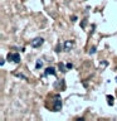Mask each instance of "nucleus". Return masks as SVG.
Returning a JSON list of instances; mask_svg holds the SVG:
<instances>
[{
	"label": "nucleus",
	"mask_w": 117,
	"mask_h": 121,
	"mask_svg": "<svg viewBox=\"0 0 117 121\" xmlns=\"http://www.w3.org/2000/svg\"><path fill=\"white\" fill-rule=\"evenodd\" d=\"M107 98H108V104L112 105V104H113V97H109V96H108Z\"/></svg>",
	"instance_id": "nucleus-7"
},
{
	"label": "nucleus",
	"mask_w": 117,
	"mask_h": 121,
	"mask_svg": "<svg viewBox=\"0 0 117 121\" xmlns=\"http://www.w3.org/2000/svg\"><path fill=\"white\" fill-rule=\"evenodd\" d=\"M62 108V101L59 100V96H55V101H54V110L55 111H59Z\"/></svg>",
	"instance_id": "nucleus-3"
},
{
	"label": "nucleus",
	"mask_w": 117,
	"mask_h": 121,
	"mask_svg": "<svg viewBox=\"0 0 117 121\" xmlns=\"http://www.w3.org/2000/svg\"><path fill=\"white\" fill-rule=\"evenodd\" d=\"M42 66H43V62L39 59V60H37V64H35V68L37 69H39V68H42Z\"/></svg>",
	"instance_id": "nucleus-6"
},
{
	"label": "nucleus",
	"mask_w": 117,
	"mask_h": 121,
	"mask_svg": "<svg viewBox=\"0 0 117 121\" xmlns=\"http://www.w3.org/2000/svg\"><path fill=\"white\" fill-rule=\"evenodd\" d=\"M72 67H73V66H72V63H68L67 64V68H72Z\"/></svg>",
	"instance_id": "nucleus-8"
},
{
	"label": "nucleus",
	"mask_w": 117,
	"mask_h": 121,
	"mask_svg": "<svg viewBox=\"0 0 117 121\" xmlns=\"http://www.w3.org/2000/svg\"><path fill=\"white\" fill-rule=\"evenodd\" d=\"M43 42H44L43 38L38 37V38H34V39L30 42V45H32L33 48H38V47H40V45L43 44Z\"/></svg>",
	"instance_id": "nucleus-2"
},
{
	"label": "nucleus",
	"mask_w": 117,
	"mask_h": 121,
	"mask_svg": "<svg viewBox=\"0 0 117 121\" xmlns=\"http://www.w3.org/2000/svg\"><path fill=\"white\" fill-rule=\"evenodd\" d=\"M73 47V42H71V40H67L66 43H64V49L66 51H71V48Z\"/></svg>",
	"instance_id": "nucleus-4"
},
{
	"label": "nucleus",
	"mask_w": 117,
	"mask_h": 121,
	"mask_svg": "<svg viewBox=\"0 0 117 121\" xmlns=\"http://www.w3.org/2000/svg\"><path fill=\"white\" fill-rule=\"evenodd\" d=\"M116 81H117V78H116Z\"/></svg>",
	"instance_id": "nucleus-10"
},
{
	"label": "nucleus",
	"mask_w": 117,
	"mask_h": 121,
	"mask_svg": "<svg viewBox=\"0 0 117 121\" xmlns=\"http://www.w3.org/2000/svg\"><path fill=\"white\" fill-rule=\"evenodd\" d=\"M94 52H96V48H94V47H93L92 49H91V53H94Z\"/></svg>",
	"instance_id": "nucleus-9"
},
{
	"label": "nucleus",
	"mask_w": 117,
	"mask_h": 121,
	"mask_svg": "<svg viewBox=\"0 0 117 121\" xmlns=\"http://www.w3.org/2000/svg\"><path fill=\"white\" fill-rule=\"evenodd\" d=\"M45 74H53V76H54V74H55V71H54V68H52V67L47 68V71H45Z\"/></svg>",
	"instance_id": "nucleus-5"
},
{
	"label": "nucleus",
	"mask_w": 117,
	"mask_h": 121,
	"mask_svg": "<svg viewBox=\"0 0 117 121\" xmlns=\"http://www.w3.org/2000/svg\"><path fill=\"white\" fill-rule=\"evenodd\" d=\"M8 60H11V62H14V63H19L20 62V56L18 54V53H9V54H8Z\"/></svg>",
	"instance_id": "nucleus-1"
}]
</instances>
